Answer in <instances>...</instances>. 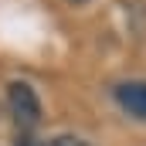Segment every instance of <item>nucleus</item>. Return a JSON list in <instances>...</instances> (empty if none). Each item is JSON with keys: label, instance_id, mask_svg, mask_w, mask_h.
I'll use <instances>...</instances> for the list:
<instances>
[{"label": "nucleus", "instance_id": "nucleus-1", "mask_svg": "<svg viewBox=\"0 0 146 146\" xmlns=\"http://www.w3.org/2000/svg\"><path fill=\"white\" fill-rule=\"evenodd\" d=\"M7 106H10L14 122H17L24 133L34 129L37 122H41V99H37V92L27 82H10V85H7Z\"/></svg>", "mask_w": 146, "mask_h": 146}, {"label": "nucleus", "instance_id": "nucleus-2", "mask_svg": "<svg viewBox=\"0 0 146 146\" xmlns=\"http://www.w3.org/2000/svg\"><path fill=\"white\" fill-rule=\"evenodd\" d=\"M115 102L133 119L146 122V82H122V85H115Z\"/></svg>", "mask_w": 146, "mask_h": 146}, {"label": "nucleus", "instance_id": "nucleus-3", "mask_svg": "<svg viewBox=\"0 0 146 146\" xmlns=\"http://www.w3.org/2000/svg\"><path fill=\"white\" fill-rule=\"evenodd\" d=\"M51 146H92V143H85L78 136H58V139H51Z\"/></svg>", "mask_w": 146, "mask_h": 146}, {"label": "nucleus", "instance_id": "nucleus-4", "mask_svg": "<svg viewBox=\"0 0 146 146\" xmlns=\"http://www.w3.org/2000/svg\"><path fill=\"white\" fill-rule=\"evenodd\" d=\"M72 3H75V7H85V3H88V0H72Z\"/></svg>", "mask_w": 146, "mask_h": 146}]
</instances>
